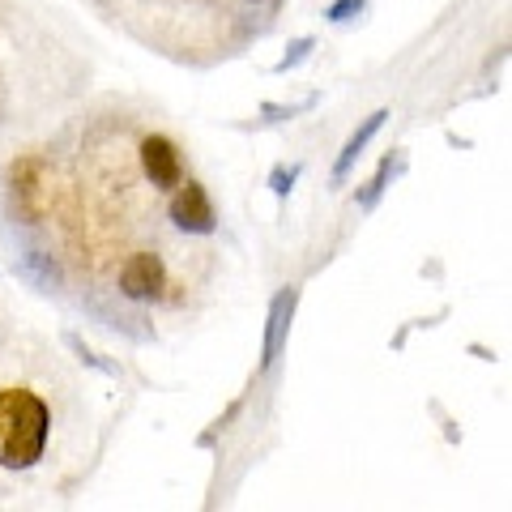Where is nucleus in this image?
<instances>
[{
    "mask_svg": "<svg viewBox=\"0 0 512 512\" xmlns=\"http://www.w3.org/2000/svg\"><path fill=\"white\" fill-rule=\"evenodd\" d=\"M47 414L43 397L30 389H0V466L30 470L47 448Z\"/></svg>",
    "mask_w": 512,
    "mask_h": 512,
    "instance_id": "1",
    "label": "nucleus"
},
{
    "mask_svg": "<svg viewBox=\"0 0 512 512\" xmlns=\"http://www.w3.org/2000/svg\"><path fill=\"white\" fill-rule=\"evenodd\" d=\"M167 214H171L175 227L188 231V235H214V227H218L210 192H205L197 180H188V184L180 180V184H175V197L167 205Z\"/></svg>",
    "mask_w": 512,
    "mask_h": 512,
    "instance_id": "2",
    "label": "nucleus"
},
{
    "mask_svg": "<svg viewBox=\"0 0 512 512\" xmlns=\"http://www.w3.org/2000/svg\"><path fill=\"white\" fill-rule=\"evenodd\" d=\"M299 308V286H282L269 303V316H265V342H261V367H278L286 342H291V320Z\"/></svg>",
    "mask_w": 512,
    "mask_h": 512,
    "instance_id": "3",
    "label": "nucleus"
},
{
    "mask_svg": "<svg viewBox=\"0 0 512 512\" xmlns=\"http://www.w3.org/2000/svg\"><path fill=\"white\" fill-rule=\"evenodd\" d=\"M167 291V269L154 252H137L128 256L124 269H120V295L124 299H137V303H154L158 295Z\"/></svg>",
    "mask_w": 512,
    "mask_h": 512,
    "instance_id": "4",
    "label": "nucleus"
},
{
    "mask_svg": "<svg viewBox=\"0 0 512 512\" xmlns=\"http://www.w3.org/2000/svg\"><path fill=\"white\" fill-rule=\"evenodd\" d=\"M141 167H146V175H150L154 188H175V184L184 180L180 150H175V141L158 137V133L141 141Z\"/></svg>",
    "mask_w": 512,
    "mask_h": 512,
    "instance_id": "5",
    "label": "nucleus"
},
{
    "mask_svg": "<svg viewBox=\"0 0 512 512\" xmlns=\"http://www.w3.org/2000/svg\"><path fill=\"white\" fill-rule=\"evenodd\" d=\"M384 120H389V111L380 107V111H372V116H367V120L355 128V133L346 137V146H342V154H338V163H333V184H342L346 175H350V167L359 163V154L367 150V141H372L380 128H384Z\"/></svg>",
    "mask_w": 512,
    "mask_h": 512,
    "instance_id": "6",
    "label": "nucleus"
},
{
    "mask_svg": "<svg viewBox=\"0 0 512 512\" xmlns=\"http://www.w3.org/2000/svg\"><path fill=\"white\" fill-rule=\"evenodd\" d=\"M393 171H397V163H393V158H384V163H380V171L372 175V184H367V188H363V197H359V205H363V210H372V205L380 201V192L389 188V175H393Z\"/></svg>",
    "mask_w": 512,
    "mask_h": 512,
    "instance_id": "7",
    "label": "nucleus"
},
{
    "mask_svg": "<svg viewBox=\"0 0 512 512\" xmlns=\"http://www.w3.org/2000/svg\"><path fill=\"white\" fill-rule=\"evenodd\" d=\"M295 180H299V167L278 163L274 171H269V188H274V197H278V201L291 197V192H295Z\"/></svg>",
    "mask_w": 512,
    "mask_h": 512,
    "instance_id": "8",
    "label": "nucleus"
},
{
    "mask_svg": "<svg viewBox=\"0 0 512 512\" xmlns=\"http://www.w3.org/2000/svg\"><path fill=\"white\" fill-rule=\"evenodd\" d=\"M312 47H316V39H308V35H303V39H295L291 47H286V56L278 60V73H286V69H295V64H303V60H308V52H312Z\"/></svg>",
    "mask_w": 512,
    "mask_h": 512,
    "instance_id": "9",
    "label": "nucleus"
},
{
    "mask_svg": "<svg viewBox=\"0 0 512 512\" xmlns=\"http://www.w3.org/2000/svg\"><path fill=\"white\" fill-rule=\"evenodd\" d=\"M363 0H338V5H329V22H355L363 18Z\"/></svg>",
    "mask_w": 512,
    "mask_h": 512,
    "instance_id": "10",
    "label": "nucleus"
}]
</instances>
